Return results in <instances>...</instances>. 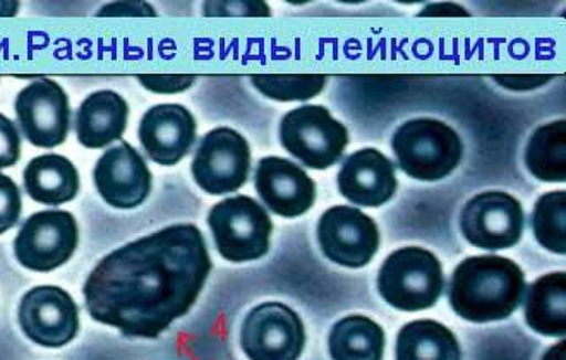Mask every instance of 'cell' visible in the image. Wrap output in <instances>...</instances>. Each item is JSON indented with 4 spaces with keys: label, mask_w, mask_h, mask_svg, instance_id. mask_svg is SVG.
Returning <instances> with one entry per match:
<instances>
[{
    "label": "cell",
    "mask_w": 566,
    "mask_h": 360,
    "mask_svg": "<svg viewBox=\"0 0 566 360\" xmlns=\"http://www.w3.org/2000/svg\"><path fill=\"white\" fill-rule=\"evenodd\" d=\"M211 266L198 226H165L99 261L83 287L86 309L124 337L158 338L195 306Z\"/></svg>",
    "instance_id": "6da1fadb"
},
{
    "label": "cell",
    "mask_w": 566,
    "mask_h": 360,
    "mask_svg": "<svg viewBox=\"0 0 566 360\" xmlns=\"http://www.w3.org/2000/svg\"><path fill=\"white\" fill-rule=\"evenodd\" d=\"M24 189L31 200L46 207L70 203L80 192V173L64 155L35 157L23 172Z\"/></svg>",
    "instance_id": "d6986e66"
},
{
    "label": "cell",
    "mask_w": 566,
    "mask_h": 360,
    "mask_svg": "<svg viewBox=\"0 0 566 360\" xmlns=\"http://www.w3.org/2000/svg\"><path fill=\"white\" fill-rule=\"evenodd\" d=\"M208 225L223 260L245 263L269 253L272 219L269 211L249 195H234L214 204Z\"/></svg>",
    "instance_id": "5b68a950"
},
{
    "label": "cell",
    "mask_w": 566,
    "mask_h": 360,
    "mask_svg": "<svg viewBox=\"0 0 566 360\" xmlns=\"http://www.w3.org/2000/svg\"><path fill=\"white\" fill-rule=\"evenodd\" d=\"M493 80L510 92H532L555 80V74H493Z\"/></svg>",
    "instance_id": "f546056e"
},
{
    "label": "cell",
    "mask_w": 566,
    "mask_h": 360,
    "mask_svg": "<svg viewBox=\"0 0 566 360\" xmlns=\"http://www.w3.org/2000/svg\"><path fill=\"white\" fill-rule=\"evenodd\" d=\"M398 166L412 179L437 182L450 176L463 157L459 133L437 119H412L391 139Z\"/></svg>",
    "instance_id": "3957f363"
},
{
    "label": "cell",
    "mask_w": 566,
    "mask_h": 360,
    "mask_svg": "<svg viewBox=\"0 0 566 360\" xmlns=\"http://www.w3.org/2000/svg\"><path fill=\"white\" fill-rule=\"evenodd\" d=\"M397 360H460L459 340L434 319H418L403 326L397 337Z\"/></svg>",
    "instance_id": "44dd1931"
},
{
    "label": "cell",
    "mask_w": 566,
    "mask_h": 360,
    "mask_svg": "<svg viewBox=\"0 0 566 360\" xmlns=\"http://www.w3.org/2000/svg\"><path fill=\"white\" fill-rule=\"evenodd\" d=\"M304 346L303 319L285 304H260L242 322L241 347L249 360H297Z\"/></svg>",
    "instance_id": "9c48e42d"
},
{
    "label": "cell",
    "mask_w": 566,
    "mask_h": 360,
    "mask_svg": "<svg viewBox=\"0 0 566 360\" xmlns=\"http://www.w3.org/2000/svg\"><path fill=\"white\" fill-rule=\"evenodd\" d=\"M525 215L521 201L502 191L474 195L460 215L463 237L479 250L502 251L518 244Z\"/></svg>",
    "instance_id": "30bf717a"
},
{
    "label": "cell",
    "mask_w": 566,
    "mask_h": 360,
    "mask_svg": "<svg viewBox=\"0 0 566 360\" xmlns=\"http://www.w3.org/2000/svg\"><path fill=\"white\" fill-rule=\"evenodd\" d=\"M23 201L18 184L11 177L0 173V235L20 222Z\"/></svg>",
    "instance_id": "4316f807"
},
{
    "label": "cell",
    "mask_w": 566,
    "mask_h": 360,
    "mask_svg": "<svg viewBox=\"0 0 566 360\" xmlns=\"http://www.w3.org/2000/svg\"><path fill=\"white\" fill-rule=\"evenodd\" d=\"M318 242L323 254L345 268H363L379 247L375 220L353 207H333L318 222Z\"/></svg>",
    "instance_id": "4fadbf2b"
},
{
    "label": "cell",
    "mask_w": 566,
    "mask_h": 360,
    "mask_svg": "<svg viewBox=\"0 0 566 360\" xmlns=\"http://www.w3.org/2000/svg\"><path fill=\"white\" fill-rule=\"evenodd\" d=\"M525 294L521 266L509 257L474 256L463 260L450 280V304L471 322L503 321L517 310Z\"/></svg>",
    "instance_id": "7a4b0ae2"
},
{
    "label": "cell",
    "mask_w": 566,
    "mask_h": 360,
    "mask_svg": "<svg viewBox=\"0 0 566 360\" xmlns=\"http://www.w3.org/2000/svg\"><path fill=\"white\" fill-rule=\"evenodd\" d=\"M96 15L98 18H157V11L148 2L127 0V2L105 4Z\"/></svg>",
    "instance_id": "4dcf8cb0"
},
{
    "label": "cell",
    "mask_w": 566,
    "mask_h": 360,
    "mask_svg": "<svg viewBox=\"0 0 566 360\" xmlns=\"http://www.w3.org/2000/svg\"><path fill=\"white\" fill-rule=\"evenodd\" d=\"M283 148L303 161L307 169L335 166L348 145V130L322 105H303L283 116L280 123Z\"/></svg>",
    "instance_id": "8992f818"
},
{
    "label": "cell",
    "mask_w": 566,
    "mask_h": 360,
    "mask_svg": "<svg viewBox=\"0 0 566 360\" xmlns=\"http://www.w3.org/2000/svg\"><path fill=\"white\" fill-rule=\"evenodd\" d=\"M532 229L544 250L566 254V192L555 191L541 195L534 213Z\"/></svg>",
    "instance_id": "cb8c5ba5"
},
{
    "label": "cell",
    "mask_w": 566,
    "mask_h": 360,
    "mask_svg": "<svg viewBox=\"0 0 566 360\" xmlns=\"http://www.w3.org/2000/svg\"><path fill=\"white\" fill-rule=\"evenodd\" d=\"M203 14L207 18H272L270 6L260 0L205 2Z\"/></svg>",
    "instance_id": "484cf974"
},
{
    "label": "cell",
    "mask_w": 566,
    "mask_h": 360,
    "mask_svg": "<svg viewBox=\"0 0 566 360\" xmlns=\"http://www.w3.org/2000/svg\"><path fill=\"white\" fill-rule=\"evenodd\" d=\"M143 88L158 95L185 93L196 83L195 74H138Z\"/></svg>",
    "instance_id": "83f0119b"
},
{
    "label": "cell",
    "mask_w": 566,
    "mask_h": 360,
    "mask_svg": "<svg viewBox=\"0 0 566 360\" xmlns=\"http://www.w3.org/2000/svg\"><path fill=\"white\" fill-rule=\"evenodd\" d=\"M394 163L381 151L364 148L344 161L338 172L342 195L357 207H381L397 192Z\"/></svg>",
    "instance_id": "e0dca14e"
},
{
    "label": "cell",
    "mask_w": 566,
    "mask_h": 360,
    "mask_svg": "<svg viewBox=\"0 0 566 360\" xmlns=\"http://www.w3.org/2000/svg\"><path fill=\"white\" fill-rule=\"evenodd\" d=\"M143 150L158 166H177L196 142V119L179 104L155 105L138 127Z\"/></svg>",
    "instance_id": "9a60e30c"
},
{
    "label": "cell",
    "mask_w": 566,
    "mask_h": 360,
    "mask_svg": "<svg viewBox=\"0 0 566 360\" xmlns=\"http://www.w3.org/2000/svg\"><path fill=\"white\" fill-rule=\"evenodd\" d=\"M129 105L119 93L99 89L86 96L76 112V136L81 146L99 150L119 141L127 129Z\"/></svg>",
    "instance_id": "ac0fdd59"
},
{
    "label": "cell",
    "mask_w": 566,
    "mask_h": 360,
    "mask_svg": "<svg viewBox=\"0 0 566 360\" xmlns=\"http://www.w3.org/2000/svg\"><path fill=\"white\" fill-rule=\"evenodd\" d=\"M421 18H469V12L459 4H431L419 12Z\"/></svg>",
    "instance_id": "1f68e13d"
},
{
    "label": "cell",
    "mask_w": 566,
    "mask_h": 360,
    "mask_svg": "<svg viewBox=\"0 0 566 360\" xmlns=\"http://www.w3.org/2000/svg\"><path fill=\"white\" fill-rule=\"evenodd\" d=\"M15 117L28 142L36 148L64 145L71 130L70 96L55 81H33L14 102Z\"/></svg>",
    "instance_id": "7c38bea8"
},
{
    "label": "cell",
    "mask_w": 566,
    "mask_h": 360,
    "mask_svg": "<svg viewBox=\"0 0 566 360\" xmlns=\"http://www.w3.org/2000/svg\"><path fill=\"white\" fill-rule=\"evenodd\" d=\"M565 272L541 276L532 284L525 300V321L544 337H565L566 333Z\"/></svg>",
    "instance_id": "ffe728a7"
},
{
    "label": "cell",
    "mask_w": 566,
    "mask_h": 360,
    "mask_svg": "<svg viewBox=\"0 0 566 360\" xmlns=\"http://www.w3.org/2000/svg\"><path fill=\"white\" fill-rule=\"evenodd\" d=\"M385 331L366 316H348L333 326L328 350L333 360H381Z\"/></svg>",
    "instance_id": "7402d4cb"
},
{
    "label": "cell",
    "mask_w": 566,
    "mask_h": 360,
    "mask_svg": "<svg viewBox=\"0 0 566 360\" xmlns=\"http://www.w3.org/2000/svg\"><path fill=\"white\" fill-rule=\"evenodd\" d=\"M543 360H566L565 340L559 341V343H556L555 347H552V349L547 350V352L544 353Z\"/></svg>",
    "instance_id": "d6a6232c"
},
{
    "label": "cell",
    "mask_w": 566,
    "mask_h": 360,
    "mask_svg": "<svg viewBox=\"0 0 566 360\" xmlns=\"http://www.w3.org/2000/svg\"><path fill=\"white\" fill-rule=\"evenodd\" d=\"M93 182L105 203L117 210H133L148 200L154 176L145 158L127 141L112 146L96 161Z\"/></svg>",
    "instance_id": "5bb4252c"
},
{
    "label": "cell",
    "mask_w": 566,
    "mask_h": 360,
    "mask_svg": "<svg viewBox=\"0 0 566 360\" xmlns=\"http://www.w3.org/2000/svg\"><path fill=\"white\" fill-rule=\"evenodd\" d=\"M18 11H20V2H12V0L0 2V18H14Z\"/></svg>",
    "instance_id": "836d02e7"
},
{
    "label": "cell",
    "mask_w": 566,
    "mask_h": 360,
    "mask_svg": "<svg viewBox=\"0 0 566 360\" xmlns=\"http://www.w3.org/2000/svg\"><path fill=\"white\" fill-rule=\"evenodd\" d=\"M443 287L440 260L422 247L395 251L379 269L378 290L382 299L406 313L434 306Z\"/></svg>",
    "instance_id": "277c9868"
},
{
    "label": "cell",
    "mask_w": 566,
    "mask_h": 360,
    "mask_svg": "<svg viewBox=\"0 0 566 360\" xmlns=\"http://www.w3.org/2000/svg\"><path fill=\"white\" fill-rule=\"evenodd\" d=\"M528 172L544 182L566 180V120L537 127L525 148Z\"/></svg>",
    "instance_id": "603a6c76"
},
{
    "label": "cell",
    "mask_w": 566,
    "mask_h": 360,
    "mask_svg": "<svg viewBox=\"0 0 566 360\" xmlns=\"http://www.w3.org/2000/svg\"><path fill=\"white\" fill-rule=\"evenodd\" d=\"M251 83L261 95L272 100L307 102L318 96L326 85L325 74H254Z\"/></svg>",
    "instance_id": "d4e9b609"
},
{
    "label": "cell",
    "mask_w": 566,
    "mask_h": 360,
    "mask_svg": "<svg viewBox=\"0 0 566 360\" xmlns=\"http://www.w3.org/2000/svg\"><path fill=\"white\" fill-rule=\"evenodd\" d=\"M254 184L263 203L283 219L307 213L318 194L314 180L287 158H261Z\"/></svg>",
    "instance_id": "2e32d148"
},
{
    "label": "cell",
    "mask_w": 566,
    "mask_h": 360,
    "mask_svg": "<svg viewBox=\"0 0 566 360\" xmlns=\"http://www.w3.org/2000/svg\"><path fill=\"white\" fill-rule=\"evenodd\" d=\"M249 170V142L230 127L210 130L199 142L191 163L196 184L213 195L239 191L248 182Z\"/></svg>",
    "instance_id": "ba28073f"
},
{
    "label": "cell",
    "mask_w": 566,
    "mask_h": 360,
    "mask_svg": "<svg viewBox=\"0 0 566 360\" xmlns=\"http://www.w3.org/2000/svg\"><path fill=\"white\" fill-rule=\"evenodd\" d=\"M80 229L73 213L64 210L39 211L21 226L14 239V256L23 268L49 273L73 257Z\"/></svg>",
    "instance_id": "52a82bcc"
},
{
    "label": "cell",
    "mask_w": 566,
    "mask_h": 360,
    "mask_svg": "<svg viewBox=\"0 0 566 360\" xmlns=\"http://www.w3.org/2000/svg\"><path fill=\"white\" fill-rule=\"evenodd\" d=\"M21 158V136L9 117L0 114V170L15 166Z\"/></svg>",
    "instance_id": "f1b7e54d"
},
{
    "label": "cell",
    "mask_w": 566,
    "mask_h": 360,
    "mask_svg": "<svg viewBox=\"0 0 566 360\" xmlns=\"http://www.w3.org/2000/svg\"><path fill=\"white\" fill-rule=\"evenodd\" d=\"M18 321L23 333L36 346L61 349L80 331V309L64 288L40 285L24 294Z\"/></svg>",
    "instance_id": "8fae6325"
}]
</instances>
